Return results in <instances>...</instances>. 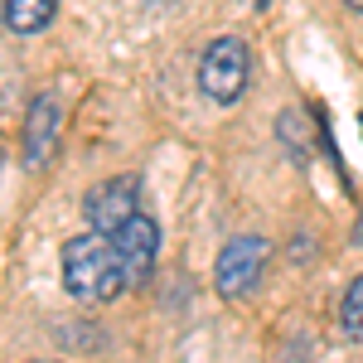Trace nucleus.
Segmentation results:
<instances>
[{"label":"nucleus","mask_w":363,"mask_h":363,"mask_svg":"<svg viewBox=\"0 0 363 363\" xmlns=\"http://www.w3.org/2000/svg\"><path fill=\"white\" fill-rule=\"evenodd\" d=\"M63 291L83 306H107L126 291V267L107 233H83L63 242Z\"/></svg>","instance_id":"nucleus-1"},{"label":"nucleus","mask_w":363,"mask_h":363,"mask_svg":"<svg viewBox=\"0 0 363 363\" xmlns=\"http://www.w3.org/2000/svg\"><path fill=\"white\" fill-rule=\"evenodd\" d=\"M247 73H252V54H247V44H242L238 34H218V39L203 49V58H199V87H203V97L218 102V107L238 102V97L247 92Z\"/></svg>","instance_id":"nucleus-2"},{"label":"nucleus","mask_w":363,"mask_h":363,"mask_svg":"<svg viewBox=\"0 0 363 363\" xmlns=\"http://www.w3.org/2000/svg\"><path fill=\"white\" fill-rule=\"evenodd\" d=\"M267 262H272V242H267L262 233H238L233 242H223L218 262H213V291H218L223 301L247 296L252 286L262 281Z\"/></svg>","instance_id":"nucleus-3"},{"label":"nucleus","mask_w":363,"mask_h":363,"mask_svg":"<svg viewBox=\"0 0 363 363\" xmlns=\"http://www.w3.org/2000/svg\"><path fill=\"white\" fill-rule=\"evenodd\" d=\"M83 213H87V223H92V233H107V238H112L121 223H131L140 213V179L136 174H116L107 184H97V189L87 194Z\"/></svg>","instance_id":"nucleus-4"},{"label":"nucleus","mask_w":363,"mask_h":363,"mask_svg":"<svg viewBox=\"0 0 363 363\" xmlns=\"http://www.w3.org/2000/svg\"><path fill=\"white\" fill-rule=\"evenodd\" d=\"M112 247L126 267V286H145L155 272V257H160V223L150 213H136L131 223H121L112 233Z\"/></svg>","instance_id":"nucleus-5"},{"label":"nucleus","mask_w":363,"mask_h":363,"mask_svg":"<svg viewBox=\"0 0 363 363\" xmlns=\"http://www.w3.org/2000/svg\"><path fill=\"white\" fill-rule=\"evenodd\" d=\"M58 131H63V116H58V97H34L25 116V160L29 165H49L58 150Z\"/></svg>","instance_id":"nucleus-6"},{"label":"nucleus","mask_w":363,"mask_h":363,"mask_svg":"<svg viewBox=\"0 0 363 363\" xmlns=\"http://www.w3.org/2000/svg\"><path fill=\"white\" fill-rule=\"evenodd\" d=\"M277 140L286 145V155L296 160V165L306 169L310 155H315V140H310V116L296 112V107H286V112L277 116Z\"/></svg>","instance_id":"nucleus-7"},{"label":"nucleus","mask_w":363,"mask_h":363,"mask_svg":"<svg viewBox=\"0 0 363 363\" xmlns=\"http://www.w3.org/2000/svg\"><path fill=\"white\" fill-rule=\"evenodd\" d=\"M58 15V0H5V29L15 34H39Z\"/></svg>","instance_id":"nucleus-8"},{"label":"nucleus","mask_w":363,"mask_h":363,"mask_svg":"<svg viewBox=\"0 0 363 363\" xmlns=\"http://www.w3.org/2000/svg\"><path fill=\"white\" fill-rule=\"evenodd\" d=\"M339 330H344V339L363 344V272L349 281V291L339 301Z\"/></svg>","instance_id":"nucleus-9"},{"label":"nucleus","mask_w":363,"mask_h":363,"mask_svg":"<svg viewBox=\"0 0 363 363\" xmlns=\"http://www.w3.org/2000/svg\"><path fill=\"white\" fill-rule=\"evenodd\" d=\"M354 242L363 247V213H359V223H354Z\"/></svg>","instance_id":"nucleus-10"},{"label":"nucleus","mask_w":363,"mask_h":363,"mask_svg":"<svg viewBox=\"0 0 363 363\" xmlns=\"http://www.w3.org/2000/svg\"><path fill=\"white\" fill-rule=\"evenodd\" d=\"M344 5H349V10H354V15H363V0H344Z\"/></svg>","instance_id":"nucleus-11"},{"label":"nucleus","mask_w":363,"mask_h":363,"mask_svg":"<svg viewBox=\"0 0 363 363\" xmlns=\"http://www.w3.org/2000/svg\"><path fill=\"white\" fill-rule=\"evenodd\" d=\"M39 363H49V359H39Z\"/></svg>","instance_id":"nucleus-12"}]
</instances>
